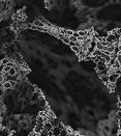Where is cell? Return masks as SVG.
Here are the masks:
<instances>
[{"mask_svg": "<svg viewBox=\"0 0 121 136\" xmlns=\"http://www.w3.org/2000/svg\"><path fill=\"white\" fill-rule=\"evenodd\" d=\"M99 79H100V81L105 84V85H106L107 83H109V77H108V75H107V74L106 75H100Z\"/></svg>", "mask_w": 121, "mask_h": 136, "instance_id": "9c48e42d", "label": "cell"}, {"mask_svg": "<svg viewBox=\"0 0 121 136\" xmlns=\"http://www.w3.org/2000/svg\"><path fill=\"white\" fill-rule=\"evenodd\" d=\"M49 121H50V124L52 125V127H53V128H54V127H58V125L60 124V123H59V121H58V120H57V118H56L55 117H52V118H50Z\"/></svg>", "mask_w": 121, "mask_h": 136, "instance_id": "5b68a950", "label": "cell"}, {"mask_svg": "<svg viewBox=\"0 0 121 136\" xmlns=\"http://www.w3.org/2000/svg\"><path fill=\"white\" fill-rule=\"evenodd\" d=\"M52 129H53V127H52V125L50 124V121H46V123L44 124V130H46V131H52Z\"/></svg>", "mask_w": 121, "mask_h": 136, "instance_id": "ba28073f", "label": "cell"}, {"mask_svg": "<svg viewBox=\"0 0 121 136\" xmlns=\"http://www.w3.org/2000/svg\"><path fill=\"white\" fill-rule=\"evenodd\" d=\"M1 87L3 88L4 90H9L10 88H12V85H10V82L9 81H4L3 83H2Z\"/></svg>", "mask_w": 121, "mask_h": 136, "instance_id": "52a82bcc", "label": "cell"}, {"mask_svg": "<svg viewBox=\"0 0 121 136\" xmlns=\"http://www.w3.org/2000/svg\"><path fill=\"white\" fill-rule=\"evenodd\" d=\"M17 74V70H16V68H10V70L8 71V73H7V75L9 76V77H13V76H15Z\"/></svg>", "mask_w": 121, "mask_h": 136, "instance_id": "7c38bea8", "label": "cell"}, {"mask_svg": "<svg viewBox=\"0 0 121 136\" xmlns=\"http://www.w3.org/2000/svg\"><path fill=\"white\" fill-rule=\"evenodd\" d=\"M78 55H79V57H80V59H84V58H85V56H86V52L80 49V51H79V53H78Z\"/></svg>", "mask_w": 121, "mask_h": 136, "instance_id": "5bb4252c", "label": "cell"}, {"mask_svg": "<svg viewBox=\"0 0 121 136\" xmlns=\"http://www.w3.org/2000/svg\"><path fill=\"white\" fill-rule=\"evenodd\" d=\"M102 53H103V51L97 50V49H94L93 52L91 53V56H92V57H96V56H102Z\"/></svg>", "mask_w": 121, "mask_h": 136, "instance_id": "8fae6325", "label": "cell"}, {"mask_svg": "<svg viewBox=\"0 0 121 136\" xmlns=\"http://www.w3.org/2000/svg\"><path fill=\"white\" fill-rule=\"evenodd\" d=\"M28 126H29V123H28L27 121H20V127H21V128L26 129V128H28Z\"/></svg>", "mask_w": 121, "mask_h": 136, "instance_id": "4fadbf2b", "label": "cell"}, {"mask_svg": "<svg viewBox=\"0 0 121 136\" xmlns=\"http://www.w3.org/2000/svg\"><path fill=\"white\" fill-rule=\"evenodd\" d=\"M103 131L107 132V133H109L111 131V128H110L109 125H103Z\"/></svg>", "mask_w": 121, "mask_h": 136, "instance_id": "ac0fdd59", "label": "cell"}, {"mask_svg": "<svg viewBox=\"0 0 121 136\" xmlns=\"http://www.w3.org/2000/svg\"><path fill=\"white\" fill-rule=\"evenodd\" d=\"M61 130L59 127H54V128L52 129V134H53V136H60V134H61Z\"/></svg>", "mask_w": 121, "mask_h": 136, "instance_id": "277c9868", "label": "cell"}, {"mask_svg": "<svg viewBox=\"0 0 121 136\" xmlns=\"http://www.w3.org/2000/svg\"><path fill=\"white\" fill-rule=\"evenodd\" d=\"M39 136H49V135H48V131H46V130H43V131L39 133Z\"/></svg>", "mask_w": 121, "mask_h": 136, "instance_id": "7402d4cb", "label": "cell"}, {"mask_svg": "<svg viewBox=\"0 0 121 136\" xmlns=\"http://www.w3.org/2000/svg\"><path fill=\"white\" fill-rule=\"evenodd\" d=\"M72 36H74V38H76V39H79L80 38V35H79V33H78V31H74V32H72Z\"/></svg>", "mask_w": 121, "mask_h": 136, "instance_id": "603a6c76", "label": "cell"}, {"mask_svg": "<svg viewBox=\"0 0 121 136\" xmlns=\"http://www.w3.org/2000/svg\"><path fill=\"white\" fill-rule=\"evenodd\" d=\"M78 33H79V35H80V38H84V36H86V34H87V31L81 29L78 31Z\"/></svg>", "mask_w": 121, "mask_h": 136, "instance_id": "2e32d148", "label": "cell"}, {"mask_svg": "<svg viewBox=\"0 0 121 136\" xmlns=\"http://www.w3.org/2000/svg\"><path fill=\"white\" fill-rule=\"evenodd\" d=\"M0 136H10L9 130L7 128H1V130H0Z\"/></svg>", "mask_w": 121, "mask_h": 136, "instance_id": "8992f818", "label": "cell"}, {"mask_svg": "<svg viewBox=\"0 0 121 136\" xmlns=\"http://www.w3.org/2000/svg\"><path fill=\"white\" fill-rule=\"evenodd\" d=\"M8 62H9V58H8V57H5V58H3L1 61H0V63H1L2 66H7Z\"/></svg>", "mask_w": 121, "mask_h": 136, "instance_id": "9a60e30c", "label": "cell"}, {"mask_svg": "<svg viewBox=\"0 0 121 136\" xmlns=\"http://www.w3.org/2000/svg\"><path fill=\"white\" fill-rule=\"evenodd\" d=\"M62 42H63L64 44L68 45V43H69V39H68V36H64V39H62Z\"/></svg>", "mask_w": 121, "mask_h": 136, "instance_id": "44dd1931", "label": "cell"}, {"mask_svg": "<svg viewBox=\"0 0 121 136\" xmlns=\"http://www.w3.org/2000/svg\"><path fill=\"white\" fill-rule=\"evenodd\" d=\"M105 42L108 45H114L115 43H116V39H115V36L112 32H109L108 34H107V36L105 38Z\"/></svg>", "mask_w": 121, "mask_h": 136, "instance_id": "6da1fadb", "label": "cell"}, {"mask_svg": "<svg viewBox=\"0 0 121 136\" xmlns=\"http://www.w3.org/2000/svg\"><path fill=\"white\" fill-rule=\"evenodd\" d=\"M10 70V67H8V66H4V69H3V73L4 74H7L8 73V71Z\"/></svg>", "mask_w": 121, "mask_h": 136, "instance_id": "ffe728a7", "label": "cell"}, {"mask_svg": "<svg viewBox=\"0 0 121 136\" xmlns=\"http://www.w3.org/2000/svg\"><path fill=\"white\" fill-rule=\"evenodd\" d=\"M108 77H109V83L116 84L118 79L120 78V75H117L116 73H111L110 75H108Z\"/></svg>", "mask_w": 121, "mask_h": 136, "instance_id": "7a4b0ae2", "label": "cell"}, {"mask_svg": "<svg viewBox=\"0 0 121 136\" xmlns=\"http://www.w3.org/2000/svg\"><path fill=\"white\" fill-rule=\"evenodd\" d=\"M0 130H1V127H0Z\"/></svg>", "mask_w": 121, "mask_h": 136, "instance_id": "f1b7e54d", "label": "cell"}, {"mask_svg": "<svg viewBox=\"0 0 121 136\" xmlns=\"http://www.w3.org/2000/svg\"><path fill=\"white\" fill-rule=\"evenodd\" d=\"M68 46H69L70 48H72V47L76 46V43H75V42H70V41H69V43H68Z\"/></svg>", "mask_w": 121, "mask_h": 136, "instance_id": "484cf974", "label": "cell"}, {"mask_svg": "<svg viewBox=\"0 0 121 136\" xmlns=\"http://www.w3.org/2000/svg\"><path fill=\"white\" fill-rule=\"evenodd\" d=\"M74 136H82L80 134V133H76V134H74Z\"/></svg>", "mask_w": 121, "mask_h": 136, "instance_id": "83f0119b", "label": "cell"}, {"mask_svg": "<svg viewBox=\"0 0 121 136\" xmlns=\"http://www.w3.org/2000/svg\"><path fill=\"white\" fill-rule=\"evenodd\" d=\"M68 39H69V41H70V42H75V43L78 41V39H76V38H74V36H68Z\"/></svg>", "mask_w": 121, "mask_h": 136, "instance_id": "cb8c5ba5", "label": "cell"}, {"mask_svg": "<svg viewBox=\"0 0 121 136\" xmlns=\"http://www.w3.org/2000/svg\"><path fill=\"white\" fill-rule=\"evenodd\" d=\"M9 82H10V85H12V87H13V86L17 85V82H16V81L13 80V81H9Z\"/></svg>", "mask_w": 121, "mask_h": 136, "instance_id": "4316f807", "label": "cell"}, {"mask_svg": "<svg viewBox=\"0 0 121 136\" xmlns=\"http://www.w3.org/2000/svg\"><path fill=\"white\" fill-rule=\"evenodd\" d=\"M39 99V96L37 95V93H34V95L31 97V102H37Z\"/></svg>", "mask_w": 121, "mask_h": 136, "instance_id": "e0dca14e", "label": "cell"}, {"mask_svg": "<svg viewBox=\"0 0 121 136\" xmlns=\"http://www.w3.org/2000/svg\"><path fill=\"white\" fill-rule=\"evenodd\" d=\"M43 130H44V124H35L34 129H33V132L39 134V133L43 131Z\"/></svg>", "mask_w": 121, "mask_h": 136, "instance_id": "3957f363", "label": "cell"}, {"mask_svg": "<svg viewBox=\"0 0 121 136\" xmlns=\"http://www.w3.org/2000/svg\"><path fill=\"white\" fill-rule=\"evenodd\" d=\"M72 50L74 51V52L76 53V54H78V53H79V51H80V48L77 47V46H74V47H72Z\"/></svg>", "mask_w": 121, "mask_h": 136, "instance_id": "d6986e66", "label": "cell"}, {"mask_svg": "<svg viewBox=\"0 0 121 136\" xmlns=\"http://www.w3.org/2000/svg\"><path fill=\"white\" fill-rule=\"evenodd\" d=\"M76 46L79 47V48H81V46H82V42H80V41H77L76 42Z\"/></svg>", "mask_w": 121, "mask_h": 136, "instance_id": "d4e9b609", "label": "cell"}, {"mask_svg": "<svg viewBox=\"0 0 121 136\" xmlns=\"http://www.w3.org/2000/svg\"><path fill=\"white\" fill-rule=\"evenodd\" d=\"M33 25H34V26H36V27H45V24H44L39 19L34 20V21H33Z\"/></svg>", "mask_w": 121, "mask_h": 136, "instance_id": "30bf717a", "label": "cell"}]
</instances>
